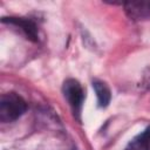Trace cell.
Segmentation results:
<instances>
[{
    "instance_id": "6da1fadb",
    "label": "cell",
    "mask_w": 150,
    "mask_h": 150,
    "mask_svg": "<svg viewBox=\"0 0 150 150\" xmlns=\"http://www.w3.org/2000/svg\"><path fill=\"white\" fill-rule=\"evenodd\" d=\"M26 109L25 100L15 93H6L0 97V121L2 123L18 120Z\"/></svg>"
},
{
    "instance_id": "7a4b0ae2",
    "label": "cell",
    "mask_w": 150,
    "mask_h": 150,
    "mask_svg": "<svg viewBox=\"0 0 150 150\" xmlns=\"http://www.w3.org/2000/svg\"><path fill=\"white\" fill-rule=\"evenodd\" d=\"M62 90H63V95L66 100L71 107L74 115L80 116L83 101H84V90L81 83L75 79H68L63 82Z\"/></svg>"
},
{
    "instance_id": "3957f363",
    "label": "cell",
    "mask_w": 150,
    "mask_h": 150,
    "mask_svg": "<svg viewBox=\"0 0 150 150\" xmlns=\"http://www.w3.org/2000/svg\"><path fill=\"white\" fill-rule=\"evenodd\" d=\"M123 6L130 19L137 21L150 20V1H128Z\"/></svg>"
},
{
    "instance_id": "277c9868",
    "label": "cell",
    "mask_w": 150,
    "mask_h": 150,
    "mask_svg": "<svg viewBox=\"0 0 150 150\" xmlns=\"http://www.w3.org/2000/svg\"><path fill=\"white\" fill-rule=\"evenodd\" d=\"M2 22H7L11 25H14L16 27H20L21 30L26 34V36L32 40V41H38V27L36 25L28 19H23V18H14V16H9V18H2L1 19Z\"/></svg>"
},
{
    "instance_id": "5b68a950",
    "label": "cell",
    "mask_w": 150,
    "mask_h": 150,
    "mask_svg": "<svg viewBox=\"0 0 150 150\" xmlns=\"http://www.w3.org/2000/svg\"><path fill=\"white\" fill-rule=\"evenodd\" d=\"M93 88L96 93L98 107L105 108L110 103V100H111V91H110L108 84L101 80H94L93 81Z\"/></svg>"
},
{
    "instance_id": "8992f818",
    "label": "cell",
    "mask_w": 150,
    "mask_h": 150,
    "mask_svg": "<svg viewBox=\"0 0 150 150\" xmlns=\"http://www.w3.org/2000/svg\"><path fill=\"white\" fill-rule=\"evenodd\" d=\"M125 150H146V130L135 137L128 144Z\"/></svg>"
},
{
    "instance_id": "52a82bcc",
    "label": "cell",
    "mask_w": 150,
    "mask_h": 150,
    "mask_svg": "<svg viewBox=\"0 0 150 150\" xmlns=\"http://www.w3.org/2000/svg\"><path fill=\"white\" fill-rule=\"evenodd\" d=\"M146 130V150H150V127L145 129Z\"/></svg>"
},
{
    "instance_id": "ba28073f",
    "label": "cell",
    "mask_w": 150,
    "mask_h": 150,
    "mask_svg": "<svg viewBox=\"0 0 150 150\" xmlns=\"http://www.w3.org/2000/svg\"><path fill=\"white\" fill-rule=\"evenodd\" d=\"M74 150H75V149H74Z\"/></svg>"
}]
</instances>
